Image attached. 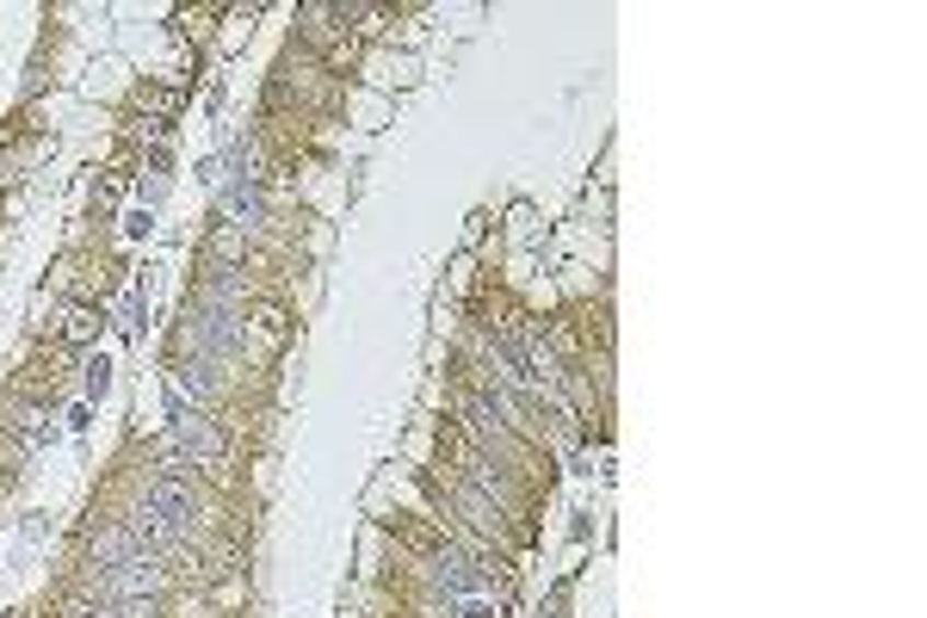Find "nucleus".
<instances>
[{
    "mask_svg": "<svg viewBox=\"0 0 927 618\" xmlns=\"http://www.w3.org/2000/svg\"><path fill=\"white\" fill-rule=\"evenodd\" d=\"M87 550H93V569H118V563H130V557H149V550L137 545V526H130V519L100 526V533L87 538Z\"/></svg>",
    "mask_w": 927,
    "mask_h": 618,
    "instance_id": "20e7f679",
    "label": "nucleus"
},
{
    "mask_svg": "<svg viewBox=\"0 0 927 618\" xmlns=\"http://www.w3.org/2000/svg\"><path fill=\"white\" fill-rule=\"evenodd\" d=\"M105 384H112V365H105V359H87V396H105Z\"/></svg>",
    "mask_w": 927,
    "mask_h": 618,
    "instance_id": "0eeeda50",
    "label": "nucleus"
},
{
    "mask_svg": "<svg viewBox=\"0 0 927 618\" xmlns=\"http://www.w3.org/2000/svg\"><path fill=\"white\" fill-rule=\"evenodd\" d=\"M186 346H198V359H236L248 353V309H192L186 316Z\"/></svg>",
    "mask_w": 927,
    "mask_h": 618,
    "instance_id": "f03ea898",
    "label": "nucleus"
},
{
    "mask_svg": "<svg viewBox=\"0 0 927 618\" xmlns=\"http://www.w3.org/2000/svg\"><path fill=\"white\" fill-rule=\"evenodd\" d=\"M173 458L186 470H229V439L210 421V409H192L173 396Z\"/></svg>",
    "mask_w": 927,
    "mask_h": 618,
    "instance_id": "f257e3e1",
    "label": "nucleus"
},
{
    "mask_svg": "<svg viewBox=\"0 0 927 618\" xmlns=\"http://www.w3.org/2000/svg\"><path fill=\"white\" fill-rule=\"evenodd\" d=\"M149 606L154 600H118V606H105L100 618H149Z\"/></svg>",
    "mask_w": 927,
    "mask_h": 618,
    "instance_id": "1a4fd4ad",
    "label": "nucleus"
},
{
    "mask_svg": "<svg viewBox=\"0 0 927 618\" xmlns=\"http://www.w3.org/2000/svg\"><path fill=\"white\" fill-rule=\"evenodd\" d=\"M458 618H501V606H489V600H458Z\"/></svg>",
    "mask_w": 927,
    "mask_h": 618,
    "instance_id": "9d476101",
    "label": "nucleus"
},
{
    "mask_svg": "<svg viewBox=\"0 0 927 618\" xmlns=\"http://www.w3.org/2000/svg\"><path fill=\"white\" fill-rule=\"evenodd\" d=\"M173 396H180V402L198 396V409H210V402H217V365L210 359H180L173 365Z\"/></svg>",
    "mask_w": 927,
    "mask_h": 618,
    "instance_id": "39448f33",
    "label": "nucleus"
},
{
    "mask_svg": "<svg viewBox=\"0 0 927 618\" xmlns=\"http://www.w3.org/2000/svg\"><path fill=\"white\" fill-rule=\"evenodd\" d=\"M37 421H44L37 409H19V414H13V433H19V439H44V427H37Z\"/></svg>",
    "mask_w": 927,
    "mask_h": 618,
    "instance_id": "6e6552de",
    "label": "nucleus"
},
{
    "mask_svg": "<svg viewBox=\"0 0 927 618\" xmlns=\"http://www.w3.org/2000/svg\"><path fill=\"white\" fill-rule=\"evenodd\" d=\"M62 334H69V341H93V334H100V316H93V309H69Z\"/></svg>",
    "mask_w": 927,
    "mask_h": 618,
    "instance_id": "423d86ee",
    "label": "nucleus"
},
{
    "mask_svg": "<svg viewBox=\"0 0 927 618\" xmlns=\"http://www.w3.org/2000/svg\"><path fill=\"white\" fill-rule=\"evenodd\" d=\"M100 594H105V606L161 600V594H168V569H161V557H130V563H118V569H105L100 575Z\"/></svg>",
    "mask_w": 927,
    "mask_h": 618,
    "instance_id": "7ed1b4c3",
    "label": "nucleus"
}]
</instances>
